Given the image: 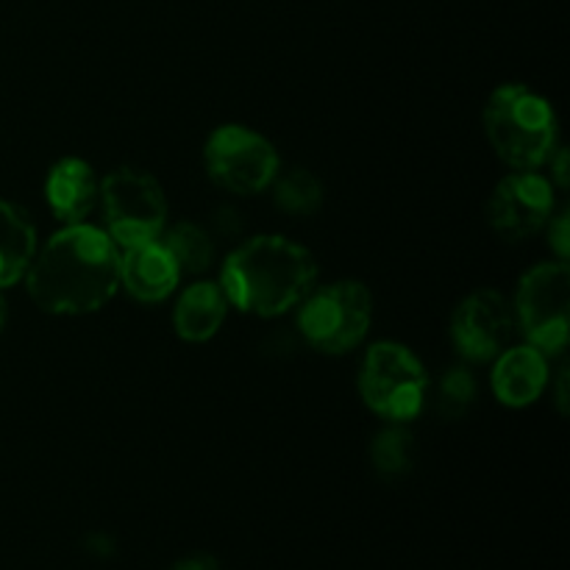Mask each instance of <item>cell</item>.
I'll list each match as a JSON object with an SVG mask.
<instances>
[{
    "label": "cell",
    "mask_w": 570,
    "mask_h": 570,
    "mask_svg": "<svg viewBox=\"0 0 570 570\" xmlns=\"http://www.w3.org/2000/svg\"><path fill=\"white\" fill-rule=\"evenodd\" d=\"M170 570H220V568H217L215 557L195 554V557H187V560L176 562V566H173Z\"/></svg>",
    "instance_id": "7402d4cb"
},
{
    "label": "cell",
    "mask_w": 570,
    "mask_h": 570,
    "mask_svg": "<svg viewBox=\"0 0 570 570\" xmlns=\"http://www.w3.org/2000/svg\"><path fill=\"white\" fill-rule=\"evenodd\" d=\"M512 309L529 345L546 356L560 354L568 345L570 328V271L566 262H546L529 271Z\"/></svg>",
    "instance_id": "52a82bcc"
},
{
    "label": "cell",
    "mask_w": 570,
    "mask_h": 570,
    "mask_svg": "<svg viewBox=\"0 0 570 570\" xmlns=\"http://www.w3.org/2000/svg\"><path fill=\"white\" fill-rule=\"evenodd\" d=\"M315 256L304 245L265 234L245 239L228 254L217 284L237 309L276 317L298 306L315 289Z\"/></svg>",
    "instance_id": "7a4b0ae2"
},
{
    "label": "cell",
    "mask_w": 570,
    "mask_h": 570,
    "mask_svg": "<svg viewBox=\"0 0 570 570\" xmlns=\"http://www.w3.org/2000/svg\"><path fill=\"white\" fill-rule=\"evenodd\" d=\"M6 317H9V309H6V301L3 295H0V328L6 326Z\"/></svg>",
    "instance_id": "d4e9b609"
},
{
    "label": "cell",
    "mask_w": 570,
    "mask_h": 570,
    "mask_svg": "<svg viewBox=\"0 0 570 570\" xmlns=\"http://www.w3.org/2000/svg\"><path fill=\"white\" fill-rule=\"evenodd\" d=\"M549 384V362L534 345H510L495 356L493 393L507 406H527L543 395Z\"/></svg>",
    "instance_id": "7c38bea8"
},
{
    "label": "cell",
    "mask_w": 570,
    "mask_h": 570,
    "mask_svg": "<svg viewBox=\"0 0 570 570\" xmlns=\"http://www.w3.org/2000/svg\"><path fill=\"white\" fill-rule=\"evenodd\" d=\"M554 215V187L534 170H518L493 189L488 220L504 239H527L549 226Z\"/></svg>",
    "instance_id": "30bf717a"
},
{
    "label": "cell",
    "mask_w": 570,
    "mask_h": 570,
    "mask_svg": "<svg viewBox=\"0 0 570 570\" xmlns=\"http://www.w3.org/2000/svg\"><path fill=\"white\" fill-rule=\"evenodd\" d=\"M228 298L220 284L198 282L187 287L178 298L176 312H173V326L176 334L187 343H204L220 332L226 321Z\"/></svg>",
    "instance_id": "5bb4252c"
},
{
    "label": "cell",
    "mask_w": 570,
    "mask_h": 570,
    "mask_svg": "<svg viewBox=\"0 0 570 570\" xmlns=\"http://www.w3.org/2000/svg\"><path fill=\"white\" fill-rule=\"evenodd\" d=\"M181 282L176 259L161 239L120 248V284L142 304H159Z\"/></svg>",
    "instance_id": "8fae6325"
},
{
    "label": "cell",
    "mask_w": 570,
    "mask_h": 570,
    "mask_svg": "<svg viewBox=\"0 0 570 570\" xmlns=\"http://www.w3.org/2000/svg\"><path fill=\"white\" fill-rule=\"evenodd\" d=\"M271 187L273 195H276L278 209H284L287 215H312L323 204L321 181L304 167H289V170L278 167Z\"/></svg>",
    "instance_id": "e0dca14e"
},
{
    "label": "cell",
    "mask_w": 570,
    "mask_h": 570,
    "mask_svg": "<svg viewBox=\"0 0 570 570\" xmlns=\"http://www.w3.org/2000/svg\"><path fill=\"white\" fill-rule=\"evenodd\" d=\"M546 165H551V170H554L557 184H560V187H568V154L566 150H554Z\"/></svg>",
    "instance_id": "603a6c76"
},
{
    "label": "cell",
    "mask_w": 570,
    "mask_h": 570,
    "mask_svg": "<svg viewBox=\"0 0 570 570\" xmlns=\"http://www.w3.org/2000/svg\"><path fill=\"white\" fill-rule=\"evenodd\" d=\"M473 399H476V382H473L471 371H465V367H451V371L440 379L438 410L443 417H449V421L465 417Z\"/></svg>",
    "instance_id": "d6986e66"
},
{
    "label": "cell",
    "mask_w": 570,
    "mask_h": 570,
    "mask_svg": "<svg viewBox=\"0 0 570 570\" xmlns=\"http://www.w3.org/2000/svg\"><path fill=\"white\" fill-rule=\"evenodd\" d=\"M557 401H560V412L566 415V412H568V371H566V367L560 371V387H557Z\"/></svg>",
    "instance_id": "cb8c5ba5"
},
{
    "label": "cell",
    "mask_w": 570,
    "mask_h": 570,
    "mask_svg": "<svg viewBox=\"0 0 570 570\" xmlns=\"http://www.w3.org/2000/svg\"><path fill=\"white\" fill-rule=\"evenodd\" d=\"M515 328V309L510 298L495 289H479L456 306L451 340L468 362H490L510 348Z\"/></svg>",
    "instance_id": "9c48e42d"
},
{
    "label": "cell",
    "mask_w": 570,
    "mask_h": 570,
    "mask_svg": "<svg viewBox=\"0 0 570 570\" xmlns=\"http://www.w3.org/2000/svg\"><path fill=\"white\" fill-rule=\"evenodd\" d=\"M215 232L220 234V237H234V234L243 232V215H239L237 209H232V206H220V209L215 212Z\"/></svg>",
    "instance_id": "44dd1931"
},
{
    "label": "cell",
    "mask_w": 570,
    "mask_h": 570,
    "mask_svg": "<svg viewBox=\"0 0 570 570\" xmlns=\"http://www.w3.org/2000/svg\"><path fill=\"white\" fill-rule=\"evenodd\" d=\"M159 239L161 245L170 250L173 259H176L181 278L200 276V273L212 267V259H215V243H212L209 234L200 226H195V223H178L170 232H161Z\"/></svg>",
    "instance_id": "2e32d148"
},
{
    "label": "cell",
    "mask_w": 570,
    "mask_h": 570,
    "mask_svg": "<svg viewBox=\"0 0 570 570\" xmlns=\"http://www.w3.org/2000/svg\"><path fill=\"white\" fill-rule=\"evenodd\" d=\"M490 145L515 170H538L557 150V115L527 83H504L484 106Z\"/></svg>",
    "instance_id": "3957f363"
},
{
    "label": "cell",
    "mask_w": 570,
    "mask_h": 570,
    "mask_svg": "<svg viewBox=\"0 0 570 570\" xmlns=\"http://www.w3.org/2000/svg\"><path fill=\"white\" fill-rule=\"evenodd\" d=\"M373 468L382 473L384 479H399L404 476L412 468V460H415V440L406 432L404 426H390L373 440L371 449Z\"/></svg>",
    "instance_id": "ac0fdd59"
},
{
    "label": "cell",
    "mask_w": 570,
    "mask_h": 570,
    "mask_svg": "<svg viewBox=\"0 0 570 570\" xmlns=\"http://www.w3.org/2000/svg\"><path fill=\"white\" fill-rule=\"evenodd\" d=\"M360 395L384 421L406 423L426 406L429 373L406 345L376 343L362 360Z\"/></svg>",
    "instance_id": "277c9868"
},
{
    "label": "cell",
    "mask_w": 570,
    "mask_h": 570,
    "mask_svg": "<svg viewBox=\"0 0 570 570\" xmlns=\"http://www.w3.org/2000/svg\"><path fill=\"white\" fill-rule=\"evenodd\" d=\"M45 195H48L56 220L72 226V223H83L92 215L100 198V181L83 159H61L48 173Z\"/></svg>",
    "instance_id": "4fadbf2b"
},
{
    "label": "cell",
    "mask_w": 570,
    "mask_h": 570,
    "mask_svg": "<svg viewBox=\"0 0 570 570\" xmlns=\"http://www.w3.org/2000/svg\"><path fill=\"white\" fill-rule=\"evenodd\" d=\"M26 284L39 309L87 315L109 304L120 287V248L100 228L72 223L33 254Z\"/></svg>",
    "instance_id": "6da1fadb"
},
{
    "label": "cell",
    "mask_w": 570,
    "mask_h": 570,
    "mask_svg": "<svg viewBox=\"0 0 570 570\" xmlns=\"http://www.w3.org/2000/svg\"><path fill=\"white\" fill-rule=\"evenodd\" d=\"M37 254V228L20 206L0 200V289L26 278Z\"/></svg>",
    "instance_id": "9a60e30c"
},
{
    "label": "cell",
    "mask_w": 570,
    "mask_h": 570,
    "mask_svg": "<svg viewBox=\"0 0 570 570\" xmlns=\"http://www.w3.org/2000/svg\"><path fill=\"white\" fill-rule=\"evenodd\" d=\"M549 239L551 245H554L557 256H560V262L568 259V248H570V228H568V212H562L557 220H549Z\"/></svg>",
    "instance_id": "ffe728a7"
},
{
    "label": "cell",
    "mask_w": 570,
    "mask_h": 570,
    "mask_svg": "<svg viewBox=\"0 0 570 570\" xmlns=\"http://www.w3.org/2000/svg\"><path fill=\"white\" fill-rule=\"evenodd\" d=\"M301 304V334L323 354H345L356 348L371 328L373 298L360 282H337L312 289Z\"/></svg>",
    "instance_id": "5b68a950"
},
{
    "label": "cell",
    "mask_w": 570,
    "mask_h": 570,
    "mask_svg": "<svg viewBox=\"0 0 570 570\" xmlns=\"http://www.w3.org/2000/svg\"><path fill=\"white\" fill-rule=\"evenodd\" d=\"M204 159L212 181L234 195L262 193L278 173L276 148L245 126L217 128L206 142Z\"/></svg>",
    "instance_id": "ba28073f"
},
{
    "label": "cell",
    "mask_w": 570,
    "mask_h": 570,
    "mask_svg": "<svg viewBox=\"0 0 570 570\" xmlns=\"http://www.w3.org/2000/svg\"><path fill=\"white\" fill-rule=\"evenodd\" d=\"M109 237L117 248L159 239L167 223V200L161 184L139 167H117L100 184Z\"/></svg>",
    "instance_id": "8992f818"
}]
</instances>
